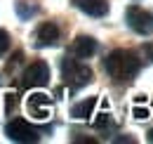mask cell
<instances>
[{"mask_svg":"<svg viewBox=\"0 0 153 144\" xmlns=\"http://www.w3.org/2000/svg\"><path fill=\"white\" fill-rule=\"evenodd\" d=\"M106 73L113 78L115 83H130L137 78V73L141 71V59L130 50H113L104 62Z\"/></svg>","mask_w":153,"mask_h":144,"instance_id":"cell-1","label":"cell"},{"mask_svg":"<svg viewBox=\"0 0 153 144\" xmlns=\"http://www.w3.org/2000/svg\"><path fill=\"white\" fill-rule=\"evenodd\" d=\"M61 76L73 88H82V85L92 83V78H94V73H92V69L87 64H82L78 59H71V57H66L61 62Z\"/></svg>","mask_w":153,"mask_h":144,"instance_id":"cell-2","label":"cell"},{"mask_svg":"<svg viewBox=\"0 0 153 144\" xmlns=\"http://www.w3.org/2000/svg\"><path fill=\"white\" fill-rule=\"evenodd\" d=\"M42 132H47L45 128H36L31 125L28 121H24V118H12L7 125H5V135H7V140H12V142H38L40 135Z\"/></svg>","mask_w":153,"mask_h":144,"instance_id":"cell-3","label":"cell"},{"mask_svg":"<svg viewBox=\"0 0 153 144\" xmlns=\"http://www.w3.org/2000/svg\"><path fill=\"white\" fill-rule=\"evenodd\" d=\"M125 21H127V26L132 28L134 33H139V36H151L153 33V14L146 12L144 7H137V5L127 7Z\"/></svg>","mask_w":153,"mask_h":144,"instance_id":"cell-4","label":"cell"},{"mask_svg":"<svg viewBox=\"0 0 153 144\" xmlns=\"http://www.w3.org/2000/svg\"><path fill=\"white\" fill-rule=\"evenodd\" d=\"M50 83V66H47V62H33L26 71H24V85L26 88H42V85H47Z\"/></svg>","mask_w":153,"mask_h":144,"instance_id":"cell-5","label":"cell"},{"mask_svg":"<svg viewBox=\"0 0 153 144\" xmlns=\"http://www.w3.org/2000/svg\"><path fill=\"white\" fill-rule=\"evenodd\" d=\"M59 36H61V31H59L57 24L54 21H45V24L38 26V31L33 36V43H36V47H54L59 43Z\"/></svg>","mask_w":153,"mask_h":144,"instance_id":"cell-6","label":"cell"},{"mask_svg":"<svg viewBox=\"0 0 153 144\" xmlns=\"http://www.w3.org/2000/svg\"><path fill=\"white\" fill-rule=\"evenodd\" d=\"M26 109H28V113L33 118H40V121L47 118V116H52V102H50V97L45 92H33L26 99Z\"/></svg>","mask_w":153,"mask_h":144,"instance_id":"cell-7","label":"cell"},{"mask_svg":"<svg viewBox=\"0 0 153 144\" xmlns=\"http://www.w3.org/2000/svg\"><path fill=\"white\" fill-rule=\"evenodd\" d=\"M68 52H71V57H78V59H90L97 52V40L92 36H78Z\"/></svg>","mask_w":153,"mask_h":144,"instance_id":"cell-8","label":"cell"},{"mask_svg":"<svg viewBox=\"0 0 153 144\" xmlns=\"http://www.w3.org/2000/svg\"><path fill=\"white\" fill-rule=\"evenodd\" d=\"M71 2L87 17H106L108 14V0H71Z\"/></svg>","mask_w":153,"mask_h":144,"instance_id":"cell-9","label":"cell"},{"mask_svg":"<svg viewBox=\"0 0 153 144\" xmlns=\"http://www.w3.org/2000/svg\"><path fill=\"white\" fill-rule=\"evenodd\" d=\"M14 10H17V17L24 19V21H28L31 17H36L40 12L36 0H17V2H14Z\"/></svg>","mask_w":153,"mask_h":144,"instance_id":"cell-10","label":"cell"},{"mask_svg":"<svg viewBox=\"0 0 153 144\" xmlns=\"http://www.w3.org/2000/svg\"><path fill=\"white\" fill-rule=\"evenodd\" d=\"M94 106H97V97H87V99L78 102L76 106L71 109V116H73V118H78V121H85L87 116H92Z\"/></svg>","mask_w":153,"mask_h":144,"instance_id":"cell-11","label":"cell"},{"mask_svg":"<svg viewBox=\"0 0 153 144\" xmlns=\"http://www.w3.org/2000/svg\"><path fill=\"white\" fill-rule=\"evenodd\" d=\"M132 116L134 118H137V121H146V118H151L153 116V109H149V106H134L132 109Z\"/></svg>","mask_w":153,"mask_h":144,"instance_id":"cell-12","label":"cell"},{"mask_svg":"<svg viewBox=\"0 0 153 144\" xmlns=\"http://www.w3.org/2000/svg\"><path fill=\"white\" fill-rule=\"evenodd\" d=\"M17 104H19V99H17V92H10V94H5V106H7V111H10V113L17 109Z\"/></svg>","mask_w":153,"mask_h":144,"instance_id":"cell-13","label":"cell"},{"mask_svg":"<svg viewBox=\"0 0 153 144\" xmlns=\"http://www.w3.org/2000/svg\"><path fill=\"white\" fill-rule=\"evenodd\" d=\"M10 50V36H7V31L5 28H0V57Z\"/></svg>","mask_w":153,"mask_h":144,"instance_id":"cell-14","label":"cell"},{"mask_svg":"<svg viewBox=\"0 0 153 144\" xmlns=\"http://www.w3.org/2000/svg\"><path fill=\"white\" fill-rule=\"evenodd\" d=\"M92 125H94V128H106V125H111V118H108V113H99V118H97Z\"/></svg>","mask_w":153,"mask_h":144,"instance_id":"cell-15","label":"cell"},{"mask_svg":"<svg viewBox=\"0 0 153 144\" xmlns=\"http://www.w3.org/2000/svg\"><path fill=\"white\" fill-rule=\"evenodd\" d=\"M144 54H146V57H149V59L153 62V43H149V45L144 47Z\"/></svg>","mask_w":153,"mask_h":144,"instance_id":"cell-16","label":"cell"},{"mask_svg":"<svg viewBox=\"0 0 153 144\" xmlns=\"http://www.w3.org/2000/svg\"><path fill=\"white\" fill-rule=\"evenodd\" d=\"M149 142H153V128L149 130Z\"/></svg>","mask_w":153,"mask_h":144,"instance_id":"cell-17","label":"cell"}]
</instances>
